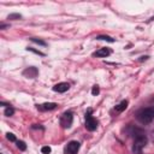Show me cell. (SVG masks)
<instances>
[{
    "label": "cell",
    "mask_w": 154,
    "mask_h": 154,
    "mask_svg": "<svg viewBox=\"0 0 154 154\" xmlns=\"http://www.w3.org/2000/svg\"><path fill=\"white\" fill-rule=\"evenodd\" d=\"M13 113H15V110L12 107H7L5 110V116H7V117H11Z\"/></svg>",
    "instance_id": "cell-12"
},
{
    "label": "cell",
    "mask_w": 154,
    "mask_h": 154,
    "mask_svg": "<svg viewBox=\"0 0 154 154\" xmlns=\"http://www.w3.org/2000/svg\"><path fill=\"white\" fill-rule=\"evenodd\" d=\"M33 42L35 44H39V45H42V46H46V42H44V41H41V40H37V39H32Z\"/></svg>",
    "instance_id": "cell-17"
},
{
    "label": "cell",
    "mask_w": 154,
    "mask_h": 154,
    "mask_svg": "<svg viewBox=\"0 0 154 154\" xmlns=\"http://www.w3.org/2000/svg\"><path fill=\"white\" fill-rule=\"evenodd\" d=\"M111 54V51L108 48H100L99 51L94 53L95 57H101V58H105V57H108Z\"/></svg>",
    "instance_id": "cell-8"
},
{
    "label": "cell",
    "mask_w": 154,
    "mask_h": 154,
    "mask_svg": "<svg viewBox=\"0 0 154 154\" xmlns=\"http://www.w3.org/2000/svg\"><path fill=\"white\" fill-rule=\"evenodd\" d=\"M127 107H128V101H127V100H123L120 104H118V105L115 107V110H116L117 112H123Z\"/></svg>",
    "instance_id": "cell-10"
},
{
    "label": "cell",
    "mask_w": 154,
    "mask_h": 154,
    "mask_svg": "<svg viewBox=\"0 0 154 154\" xmlns=\"http://www.w3.org/2000/svg\"><path fill=\"white\" fill-rule=\"evenodd\" d=\"M99 91H100V90H99V87H98V86H94L93 89H91V94H93V95H98Z\"/></svg>",
    "instance_id": "cell-16"
},
{
    "label": "cell",
    "mask_w": 154,
    "mask_h": 154,
    "mask_svg": "<svg viewBox=\"0 0 154 154\" xmlns=\"http://www.w3.org/2000/svg\"><path fill=\"white\" fill-rule=\"evenodd\" d=\"M79 149V142L77 141H71L69 145L65 147V153L66 154H76Z\"/></svg>",
    "instance_id": "cell-5"
},
{
    "label": "cell",
    "mask_w": 154,
    "mask_h": 154,
    "mask_svg": "<svg viewBox=\"0 0 154 154\" xmlns=\"http://www.w3.org/2000/svg\"><path fill=\"white\" fill-rule=\"evenodd\" d=\"M56 107H57V104H54V102H46L44 105L37 106V108L42 110V111H51V110H54Z\"/></svg>",
    "instance_id": "cell-9"
},
{
    "label": "cell",
    "mask_w": 154,
    "mask_h": 154,
    "mask_svg": "<svg viewBox=\"0 0 154 154\" xmlns=\"http://www.w3.org/2000/svg\"><path fill=\"white\" fill-rule=\"evenodd\" d=\"M98 40H105V41H108V42H115V40L110 37V36H105V35H101V36H98Z\"/></svg>",
    "instance_id": "cell-13"
},
{
    "label": "cell",
    "mask_w": 154,
    "mask_h": 154,
    "mask_svg": "<svg viewBox=\"0 0 154 154\" xmlns=\"http://www.w3.org/2000/svg\"><path fill=\"white\" fill-rule=\"evenodd\" d=\"M90 110L88 111V113L86 115V128L89 131H94L98 128V122L95 118H93V116H90Z\"/></svg>",
    "instance_id": "cell-3"
},
{
    "label": "cell",
    "mask_w": 154,
    "mask_h": 154,
    "mask_svg": "<svg viewBox=\"0 0 154 154\" xmlns=\"http://www.w3.org/2000/svg\"><path fill=\"white\" fill-rule=\"evenodd\" d=\"M147 143V139L143 134H140L136 136L135 142H134V147H132V152L134 154H141L142 153V148L146 146Z\"/></svg>",
    "instance_id": "cell-2"
},
{
    "label": "cell",
    "mask_w": 154,
    "mask_h": 154,
    "mask_svg": "<svg viewBox=\"0 0 154 154\" xmlns=\"http://www.w3.org/2000/svg\"><path fill=\"white\" fill-rule=\"evenodd\" d=\"M15 18H17V19H19V18H20V15H17V13H13V15H10V16H8V19H15Z\"/></svg>",
    "instance_id": "cell-18"
},
{
    "label": "cell",
    "mask_w": 154,
    "mask_h": 154,
    "mask_svg": "<svg viewBox=\"0 0 154 154\" xmlns=\"http://www.w3.org/2000/svg\"><path fill=\"white\" fill-rule=\"evenodd\" d=\"M41 152H42L44 154H49V153H51V147H48V146H45V147H42V149H41Z\"/></svg>",
    "instance_id": "cell-15"
},
{
    "label": "cell",
    "mask_w": 154,
    "mask_h": 154,
    "mask_svg": "<svg viewBox=\"0 0 154 154\" xmlns=\"http://www.w3.org/2000/svg\"><path fill=\"white\" fill-rule=\"evenodd\" d=\"M136 118L142 124H148L154 119V108L148 107V108H142L137 112Z\"/></svg>",
    "instance_id": "cell-1"
},
{
    "label": "cell",
    "mask_w": 154,
    "mask_h": 154,
    "mask_svg": "<svg viewBox=\"0 0 154 154\" xmlns=\"http://www.w3.org/2000/svg\"><path fill=\"white\" fill-rule=\"evenodd\" d=\"M70 86L69 83H65V82H61V83H58L53 87V90L54 91H58V93H65L66 90H69Z\"/></svg>",
    "instance_id": "cell-6"
},
{
    "label": "cell",
    "mask_w": 154,
    "mask_h": 154,
    "mask_svg": "<svg viewBox=\"0 0 154 154\" xmlns=\"http://www.w3.org/2000/svg\"><path fill=\"white\" fill-rule=\"evenodd\" d=\"M6 137H7V140L8 141H16V136L13 135V134H11V132H8V134H6Z\"/></svg>",
    "instance_id": "cell-14"
},
{
    "label": "cell",
    "mask_w": 154,
    "mask_h": 154,
    "mask_svg": "<svg viewBox=\"0 0 154 154\" xmlns=\"http://www.w3.org/2000/svg\"><path fill=\"white\" fill-rule=\"evenodd\" d=\"M28 51H32V52H34V53H36V54H39V56H45L44 53H41L40 51H36V49H34V48H27Z\"/></svg>",
    "instance_id": "cell-19"
},
{
    "label": "cell",
    "mask_w": 154,
    "mask_h": 154,
    "mask_svg": "<svg viewBox=\"0 0 154 154\" xmlns=\"http://www.w3.org/2000/svg\"><path fill=\"white\" fill-rule=\"evenodd\" d=\"M72 119H74L72 113H71V112H65V113L60 118L61 127H63V128H70L71 124H72Z\"/></svg>",
    "instance_id": "cell-4"
},
{
    "label": "cell",
    "mask_w": 154,
    "mask_h": 154,
    "mask_svg": "<svg viewBox=\"0 0 154 154\" xmlns=\"http://www.w3.org/2000/svg\"><path fill=\"white\" fill-rule=\"evenodd\" d=\"M23 75L27 76V77H29V78H34L37 75V69L36 68H28L27 70H24Z\"/></svg>",
    "instance_id": "cell-7"
},
{
    "label": "cell",
    "mask_w": 154,
    "mask_h": 154,
    "mask_svg": "<svg viewBox=\"0 0 154 154\" xmlns=\"http://www.w3.org/2000/svg\"><path fill=\"white\" fill-rule=\"evenodd\" d=\"M17 147H18L20 150H25V149H27V145H25L23 141H17Z\"/></svg>",
    "instance_id": "cell-11"
}]
</instances>
